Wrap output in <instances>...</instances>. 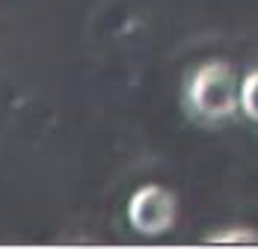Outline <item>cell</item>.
Returning a JSON list of instances; mask_svg holds the SVG:
<instances>
[{
    "instance_id": "cell-3",
    "label": "cell",
    "mask_w": 258,
    "mask_h": 249,
    "mask_svg": "<svg viewBox=\"0 0 258 249\" xmlns=\"http://www.w3.org/2000/svg\"><path fill=\"white\" fill-rule=\"evenodd\" d=\"M240 110L246 119L258 122V69H249L240 80Z\"/></svg>"
},
{
    "instance_id": "cell-4",
    "label": "cell",
    "mask_w": 258,
    "mask_h": 249,
    "mask_svg": "<svg viewBox=\"0 0 258 249\" xmlns=\"http://www.w3.org/2000/svg\"><path fill=\"white\" fill-rule=\"evenodd\" d=\"M205 243H258V231L255 228H243V225H234V228H223L217 234H208Z\"/></svg>"
},
{
    "instance_id": "cell-2",
    "label": "cell",
    "mask_w": 258,
    "mask_h": 249,
    "mask_svg": "<svg viewBox=\"0 0 258 249\" xmlns=\"http://www.w3.org/2000/svg\"><path fill=\"white\" fill-rule=\"evenodd\" d=\"M175 196L160 184H146L128 199V223L146 237L169 231L175 225Z\"/></svg>"
},
{
    "instance_id": "cell-1",
    "label": "cell",
    "mask_w": 258,
    "mask_h": 249,
    "mask_svg": "<svg viewBox=\"0 0 258 249\" xmlns=\"http://www.w3.org/2000/svg\"><path fill=\"white\" fill-rule=\"evenodd\" d=\"M187 104L205 122H223L240 110V83L232 63L208 59L187 80Z\"/></svg>"
}]
</instances>
